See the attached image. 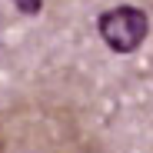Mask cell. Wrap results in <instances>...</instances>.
Wrapping results in <instances>:
<instances>
[{"instance_id": "1", "label": "cell", "mask_w": 153, "mask_h": 153, "mask_svg": "<svg viewBox=\"0 0 153 153\" xmlns=\"http://www.w3.org/2000/svg\"><path fill=\"white\" fill-rule=\"evenodd\" d=\"M0 153H90V143L67 107L20 100L0 110Z\"/></svg>"}, {"instance_id": "2", "label": "cell", "mask_w": 153, "mask_h": 153, "mask_svg": "<svg viewBox=\"0 0 153 153\" xmlns=\"http://www.w3.org/2000/svg\"><path fill=\"white\" fill-rule=\"evenodd\" d=\"M97 30L110 50L133 53V50H140V43L150 33V17L133 4H120V7H110L97 17Z\"/></svg>"}, {"instance_id": "3", "label": "cell", "mask_w": 153, "mask_h": 153, "mask_svg": "<svg viewBox=\"0 0 153 153\" xmlns=\"http://www.w3.org/2000/svg\"><path fill=\"white\" fill-rule=\"evenodd\" d=\"M13 7H17L20 13H27V17H37V13L43 10V0H13Z\"/></svg>"}]
</instances>
